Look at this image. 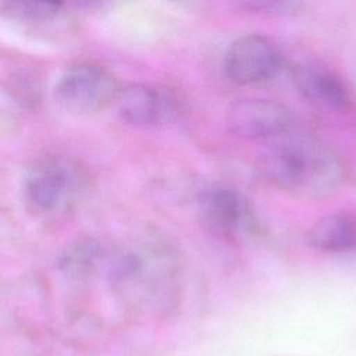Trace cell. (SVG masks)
Wrapping results in <instances>:
<instances>
[{
	"mask_svg": "<svg viewBox=\"0 0 356 356\" xmlns=\"http://www.w3.org/2000/svg\"><path fill=\"white\" fill-rule=\"evenodd\" d=\"M259 164L274 186L303 200L331 196L346 177L345 165L334 149L299 129L270 140Z\"/></svg>",
	"mask_w": 356,
	"mask_h": 356,
	"instance_id": "cell-1",
	"label": "cell"
},
{
	"mask_svg": "<svg viewBox=\"0 0 356 356\" xmlns=\"http://www.w3.org/2000/svg\"><path fill=\"white\" fill-rule=\"evenodd\" d=\"M88 191L83 167L65 156H44L25 171L22 197L40 217H58L71 211Z\"/></svg>",
	"mask_w": 356,
	"mask_h": 356,
	"instance_id": "cell-2",
	"label": "cell"
},
{
	"mask_svg": "<svg viewBox=\"0 0 356 356\" xmlns=\"http://www.w3.org/2000/svg\"><path fill=\"white\" fill-rule=\"evenodd\" d=\"M120 86L104 67L81 61L67 67L54 85L57 103L68 113L95 115L115 103Z\"/></svg>",
	"mask_w": 356,
	"mask_h": 356,
	"instance_id": "cell-3",
	"label": "cell"
},
{
	"mask_svg": "<svg viewBox=\"0 0 356 356\" xmlns=\"http://www.w3.org/2000/svg\"><path fill=\"white\" fill-rule=\"evenodd\" d=\"M229 132L248 140H274L299 129L292 108L273 99L249 97L232 103L225 115Z\"/></svg>",
	"mask_w": 356,
	"mask_h": 356,
	"instance_id": "cell-4",
	"label": "cell"
},
{
	"mask_svg": "<svg viewBox=\"0 0 356 356\" xmlns=\"http://www.w3.org/2000/svg\"><path fill=\"white\" fill-rule=\"evenodd\" d=\"M199 213L203 225L227 241H239L256 227L253 209L234 186L213 184L199 196Z\"/></svg>",
	"mask_w": 356,
	"mask_h": 356,
	"instance_id": "cell-5",
	"label": "cell"
},
{
	"mask_svg": "<svg viewBox=\"0 0 356 356\" xmlns=\"http://www.w3.org/2000/svg\"><path fill=\"white\" fill-rule=\"evenodd\" d=\"M284 67L277 46L261 35H246L229 44L224 56L227 76L239 85H254L275 78Z\"/></svg>",
	"mask_w": 356,
	"mask_h": 356,
	"instance_id": "cell-6",
	"label": "cell"
},
{
	"mask_svg": "<svg viewBox=\"0 0 356 356\" xmlns=\"http://www.w3.org/2000/svg\"><path fill=\"white\" fill-rule=\"evenodd\" d=\"M114 106L122 121L139 128L164 124L175 114L172 93L149 83H129L120 88Z\"/></svg>",
	"mask_w": 356,
	"mask_h": 356,
	"instance_id": "cell-7",
	"label": "cell"
},
{
	"mask_svg": "<svg viewBox=\"0 0 356 356\" xmlns=\"http://www.w3.org/2000/svg\"><path fill=\"white\" fill-rule=\"evenodd\" d=\"M295 85L305 100L327 113L345 111L350 106V93L345 82L320 64L306 63L293 70Z\"/></svg>",
	"mask_w": 356,
	"mask_h": 356,
	"instance_id": "cell-8",
	"label": "cell"
},
{
	"mask_svg": "<svg viewBox=\"0 0 356 356\" xmlns=\"http://www.w3.org/2000/svg\"><path fill=\"white\" fill-rule=\"evenodd\" d=\"M307 243L327 253H342L356 249V217L337 213L321 217L306 232Z\"/></svg>",
	"mask_w": 356,
	"mask_h": 356,
	"instance_id": "cell-9",
	"label": "cell"
},
{
	"mask_svg": "<svg viewBox=\"0 0 356 356\" xmlns=\"http://www.w3.org/2000/svg\"><path fill=\"white\" fill-rule=\"evenodd\" d=\"M0 7L3 14L25 24L50 22L63 14V4L50 1H4Z\"/></svg>",
	"mask_w": 356,
	"mask_h": 356,
	"instance_id": "cell-10",
	"label": "cell"
},
{
	"mask_svg": "<svg viewBox=\"0 0 356 356\" xmlns=\"http://www.w3.org/2000/svg\"><path fill=\"white\" fill-rule=\"evenodd\" d=\"M252 11L270 14V15H291L299 13L303 4L299 1H289V0H273V1H248L242 4Z\"/></svg>",
	"mask_w": 356,
	"mask_h": 356,
	"instance_id": "cell-11",
	"label": "cell"
}]
</instances>
